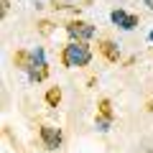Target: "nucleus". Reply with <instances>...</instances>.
I'll use <instances>...</instances> for the list:
<instances>
[{"mask_svg":"<svg viewBox=\"0 0 153 153\" xmlns=\"http://www.w3.org/2000/svg\"><path fill=\"white\" fill-rule=\"evenodd\" d=\"M143 3H146V5H148V8L153 10V0H143Z\"/></svg>","mask_w":153,"mask_h":153,"instance_id":"13","label":"nucleus"},{"mask_svg":"<svg viewBox=\"0 0 153 153\" xmlns=\"http://www.w3.org/2000/svg\"><path fill=\"white\" fill-rule=\"evenodd\" d=\"M26 74H28L31 82H44L46 76H49V64H46V56H44V49L41 46L33 49V61H31Z\"/></svg>","mask_w":153,"mask_h":153,"instance_id":"2","label":"nucleus"},{"mask_svg":"<svg viewBox=\"0 0 153 153\" xmlns=\"http://www.w3.org/2000/svg\"><path fill=\"white\" fill-rule=\"evenodd\" d=\"M66 33H69L71 41H89L97 33V28L87 21H69L66 23Z\"/></svg>","mask_w":153,"mask_h":153,"instance_id":"3","label":"nucleus"},{"mask_svg":"<svg viewBox=\"0 0 153 153\" xmlns=\"http://www.w3.org/2000/svg\"><path fill=\"white\" fill-rule=\"evenodd\" d=\"M46 102H49V107H56V105L61 102V89L59 87H51L49 92H46Z\"/></svg>","mask_w":153,"mask_h":153,"instance_id":"7","label":"nucleus"},{"mask_svg":"<svg viewBox=\"0 0 153 153\" xmlns=\"http://www.w3.org/2000/svg\"><path fill=\"white\" fill-rule=\"evenodd\" d=\"M128 16H130V13H125L123 8H117V10H112V13H110V21H112L115 26H120V28H123V23L128 21Z\"/></svg>","mask_w":153,"mask_h":153,"instance_id":"8","label":"nucleus"},{"mask_svg":"<svg viewBox=\"0 0 153 153\" xmlns=\"http://www.w3.org/2000/svg\"><path fill=\"white\" fill-rule=\"evenodd\" d=\"M138 26V16H128V21L123 23V31H133Z\"/></svg>","mask_w":153,"mask_h":153,"instance_id":"11","label":"nucleus"},{"mask_svg":"<svg viewBox=\"0 0 153 153\" xmlns=\"http://www.w3.org/2000/svg\"><path fill=\"white\" fill-rule=\"evenodd\" d=\"M148 38H151V41H153V31H151V33H148Z\"/></svg>","mask_w":153,"mask_h":153,"instance_id":"14","label":"nucleus"},{"mask_svg":"<svg viewBox=\"0 0 153 153\" xmlns=\"http://www.w3.org/2000/svg\"><path fill=\"white\" fill-rule=\"evenodd\" d=\"M110 125H112V120H110V117H102V115H97V120H94V128H97V130H110Z\"/></svg>","mask_w":153,"mask_h":153,"instance_id":"10","label":"nucleus"},{"mask_svg":"<svg viewBox=\"0 0 153 153\" xmlns=\"http://www.w3.org/2000/svg\"><path fill=\"white\" fill-rule=\"evenodd\" d=\"M71 0H54V8H69Z\"/></svg>","mask_w":153,"mask_h":153,"instance_id":"12","label":"nucleus"},{"mask_svg":"<svg viewBox=\"0 0 153 153\" xmlns=\"http://www.w3.org/2000/svg\"><path fill=\"white\" fill-rule=\"evenodd\" d=\"M61 61L69 69H79V66H87L92 61V49H89L87 41H69L61 51Z\"/></svg>","mask_w":153,"mask_h":153,"instance_id":"1","label":"nucleus"},{"mask_svg":"<svg viewBox=\"0 0 153 153\" xmlns=\"http://www.w3.org/2000/svg\"><path fill=\"white\" fill-rule=\"evenodd\" d=\"M100 51H102V56L107 61L120 59V49H117V44H112V41H100Z\"/></svg>","mask_w":153,"mask_h":153,"instance_id":"6","label":"nucleus"},{"mask_svg":"<svg viewBox=\"0 0 153 153\" xmlns=\"http://www.w3.org/2000/svg\"><path fill=\"white\" fill-rule=\"evenodd\" d=\"M31 61H33V51H26V49H21V51H16V54H13V64H16L21 71H28Z\"/></svg>","mask_w":153,"mask_h":153,"instance_id":"5","label":"nucleus"},{"mask_svg":"<svg viewBox=\"0 0 153 153\" xmlns=\"http://www.w3.org/2000/svg\"><path fill=\"white\" fill-rule=\"evenodd\" d=\"M61 140H64V135H61L59 128H51V125L41 128V143H44L46 151H56V148L61 146Z\"/></svg>","mask_w":153,"mask_h":153,"instance_id":"4","label":"nucleus"},{"mask_svg":"<svg viewBox=\"0 0 153 153\" xmlns=\"http://www.w3.org/2000/svg\"><path fill=\"white\" fill-rule=\"evenodd\" d=\"M97 107H100V115H102V117H110V120L115 117L112 105H110V100H107V97H102V100H100V105H97Z\"/></svg>","mask_w":153,"mask_h":153,"instance_id":"9","label":"nucleus"}]
</instances>
